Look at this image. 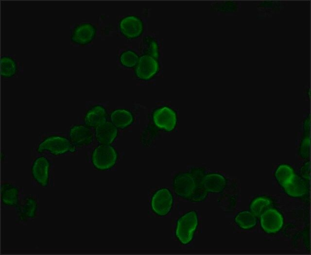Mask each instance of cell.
I'll list each match as a JSON object with an SVG mask.
<instances>
[{"label":"cell","mask_w":311,"mask_h":255,"mask_svg":"<svg viewBox=\"0 0 311 255\" xmlns=\"http://www.w3.org/2000/svg\"><path fill=\"white\" fill-rule=\"evenodd\" d=\"M310 162L309 161H307L301 167V177L308 182H309L310 180Z\"/></svg>","instance_id":"obj_30"},{"label":"cell","mask_w":311,"mask_h":255,"mask_svg":"<svg viewBox=\"0 0 311 255\" xmlns=\"http://www.w3.org/2000/svg\"><path fill=\"white\" fill-rule=\"evenodd\" d=\"M259 217L261 228L267 234L277 233L282 229L284 225L283 216L275 208H268Z\"/></svg>","instance_id":"obj_5"},{"label":"cell","mask_w":311,"mask_h":255,"mask_svg":"<svg viewBox=\"0 0 311 255\" xmlns=\"http://www.w3.org/2000/svg\"><path fill=\"white\" fill-rule=\"evenodd\" d=\"M139 56L134 51L127 50L123 51L120 56V61L122 65L127 68L136 66Z\"/></svg>","instance_id":"obj_27"},{"label":"cell","mask_w":311,"mask_h":255,"mask_svg":"<svg viewBox=\"0 0 311 255\" xmlns=\"http://www.w3.org/2000/svg\"><path fill=\"white\" fill-rule=\"evenodd\" d=\"M255 4L257 8V18L263 19L279 13L288 5V2L283 0H261Z\"/></svg>","instance_id":"obj_10"},{"label":"cell","mask_w":311,"mask_h":255,"mask_svg":"<svg viewBox=\"0 0 311 255\" xmlns=\"http://www.w3.org/2000/svg\"><path fill=\"white\" fill-rule=\"evenodd\" d=\"M272 204L271 200L265 196H259L254 199L249 205L250 211L257 217L260 216Z\"/></svg>","instance_id":"obj_26"},{"label":"cell","mask_w":311,"mask_h":255,"mask_svg":"<svg viewBox=\"0 0 311 255\" xmlns=\"http://www.w3.org/2000/svg\"><path fill=\"white\" fill-rule=\"evenodd\" d=\"M304 132L299 146V154L301 158L307 159L310 156V132Z\"/></svg>","instance_id":"obj_29"},{"label":"cell","mask_w":311,"mask_h":255,"mask_svg":"<svg viewBox=\"0 0 311 255\" xmlns=\"http://www.w3.org/2000/svg\"><path fill=\"white\" fill-rule=\"evenodd\" d=\"M296 174L294 169L286 164L279 165L275 172V177L279 185L285 189L294 181Z\"/></svg>","instance_id":"obj_17"},{"label":"cell","mask_w":311,"mask_h":255,"mask_svg":"<svg viewBox=\"0 0 311 255\" xmlns=\"http://www.w3.org/2000/svg\"><path fill=\"white\" fill-rule=\"evenodd\" d=\"M173 202V196L171 191L167 188H161L156 191L152 196L151 206L155 214L164 216L171 210Z\"/></svg>","instance_id":"obj_6"},{"label":"cell","mask_w":311,"mask_h":255,"mask_svg":"<svg viewBox=\"0 0 311 255\" xmlns=\"http://www.w3.org/2000/svg\"><path fill=\"white\" fill-rule=\"evenodd\" d=\"M107 112L102 105L97 104L91 107L84 118L85 125L89 127L96 128L107 121Z\"/></svg>","instance_id":"obj_14"},{"label":"cell","mask_w":311,"mask_h":255,"mask_svg":"<svg viewBox=\"0 0 311 255\" xmlns=\"http://www.w3.org/2000/svg\"><path fill=\"white\" fill-rule=\"evenodd\" d=\"M111 122L117 128L123 129L130 125L134 121L132 113L125 109H116L110 116Z\"/></svg>","instance_id":"obj_18"},{"label":"cell","mask_w":311,"mask_h":255,"mask_svg":"<svg viewBox=\"0 0 311 255\" xmlns=\"http://www.w3.org/2000/svg\"><path fill=\"white\" fill-rule=\"evenodd\" d=\"M121 33L128 38H135L141 35L143 31V23L141 18L135 15H127L119 22Z\"/></svg>","instance_id":"obj_11"},{"label":"cell","mask_w":311,"mask_h":255,"mask_svg":"<svg viewBox=\"0 0 311 255\" xmlns=\"http://www.w3.org/2000/svg\"><path fill=\"white\" fill-rule=\"evenodd\" d=\"M96 32L97 28L94 24L87 22H82L75 25L72 29L70 40L78 45H86L93 40Z\"/></svg>","instance_id":"obj_9"},{"label":"cell","mask_w":311,"mask_h":255,"mask_svg":"<svg viewBox=\"0 0 311 255\" xmlns=\"http://www.w3.org/2000/svg\"><path fill=\"white\" fill-rule=\"evenodd\" d=\"M241 7L238 1L224 0L211 4L210 10L221 14H233L237 12Z\"/></svg>","instance_id":"obj_25"},{"label":"cell","mask_w":311,"mask_h":255,"mask_svg":"<svg viewBox=\"0 0 311 255\" xmlns=\"http://www.w3.org/2000/svg\"><path fill=\"white\" fill-rule=\"evenodd\" d=\"M235 222L242 229H251L257 224V217L250 210H243L239 212L235 217Z\"/></svg>","instance_id":"obj_24"},{"label":"cell","mask_w":311,"mask_h":255,"mask_svg":"<svg viewBox=\"0 0 311 255\" xmlns=\"http://www.w3.org/2000/svg\"><path fill=\"white\" fill-rule=\"evenodd\" d=\"M118 153L110 144H100L93 151L91 161L94 167L101 170L112 168L116 163Z\"/></svg>","instance_id":"obj_2"},{"label":"cell","mask_w":311,"mask_h":255,"mask_svg":"<svg viewBox=\"0 0 311 255\" xmlns=\"http://www.w3.org/2000/svg\"><path fill=\"white\" fill-rule=\"evenodd\" d=\"M308 181L296 174L293 183L284 189L290 197L298 198L304 196L307 192Z\"/></svg>","instance_id":"obj_21"},{"label":"cell","mask_w":311,"mask_h":255,"mask_svg":"<svg viewBox=\"0 0 311 255\" xmlns=\"http://www.w3.org/2000/svg\"><path fill=\"white\" fill-rule=\"evenodd\" d=\"M197 182L191 172L178 173L173 181L175 193L179 197L190 201L196 187Z\"/></svg>","instance_id":"obj_4"},{"label":"cell","mask_w":311,"mask_h":255,"mask_svg":"<svg viewBox=\"0 0 311 255\" xmlns=\"http://www.w3.org/2000/svg\"><path fill=\"white\" fill-rule=\"evenodd\" d=\"M118 134V128L111 122L106 121L95 128V136L101 144H111Z\"/></svg>","instance_id":"obj_16"},{"label":"cell","mask_w":311,"mask_h":255,"mask_svg":"<svg viewBox=\"0 0 311 255\" xmlns=\"http://www.w3.org/2000/svg\"><path fill=\"white\" fill-rule=\"evenodd\" d=\"M198 225L197 212L190 211L182 216L177 221L175 228V236L184 245L190 243L192 240Z\"/></svg>","instance_id":"obj_1"},{"label":"cell","mask_w":311,"mask_h":255,"mask_svg":"<svg viewBox=\"0 0 311 255\" xmlns=\"http://www.w3.org/2000/svg\"><path fill=\"white\" fill-rule=\"evenodd\" d=\"M226 184V178L220 173L205 174L203 179V187L208 193H220L225 188Z\"/></svg>","instance_id":"obj_15"},{"label":"cell","mask_w":311,"mask_h":255,"mask_svg":"<svg viewBox=\"0 0 311 255\" xmlns=\"http://www.w3.org/2000/svg\"><path fill=\"white\" fill-rule=\"evenodd\" d=\"M69 139L74 147H83L91 143L93 133L90 127L86 125H75L70 129Z\"/></svg>","instance_id":"obj_12"},{"label":"cell","mask_w":311,"mask_h":255,"mask_svg":"<svg viewBox=\"0 0 311 255\" xmlns=\"http://www.w3.org/2000/svg\"><path fill=\"white\" fill-rule=\"evenodd\" d=\"M37 208V204L34 198H26L18 206V217L24 221L33 218L35 216Z\"/></svg>","instance_id":"obj_22"},{"label":"cell","mask_w":311,"mask_h":255,"mask_svg":"<svg viewBox=\"0 0 311 255\" xmlns=\"http://www.w3.org/2000/svg\"><path fill=\"white\" fill-rule=\"evenodd\" d=\"M18 70V64L16 59L10 54L1 55L0 60V73L3 78L14 76Z\"/></svg>","instance_id":"obj_20"},{"label":"cell","mask_w":311,"mask_h":255,"mask_svg":"<svg viewBox=\"0 0 311 255\" xmlns=\"http://www.w3.org/2000/svg\"><path fill=\"white\" fill-rule=\"evenodd\" d=\"M305 89L306 97L307 100H309L310 98V88L307 86Z\"/></svg>","instance_id":"obj_31"},{"label":"cell","mask_w":311,"mask_h":255,"mask_svg":"<svg viewBox=\"0 0 311 255\" xmlns=\"http://www.w3.org/2000/svg\"><path fill=\"white\" fill-rule=\"evenodd\" d=\"M190 172L197 180L198 186L190 201L192 202H202L206 199L208 195V192L203 186V179L205 174L204 171L200 169H195Z\"/></svg>","instance_id":"obj_23"},{"label":"cell","mask_w":311,"mask_h":255,"mask_svg":"<svg viewBox=\"0 0 311 255\" xmlns=\"http://www.w3.org/2000/svg\"><path fill=\"white\" fill-rule=\"evenodd\" d=\"M50 162L44 156L37 157L33 162L32 174L34 179L41 186L47 187L49 183Z\"/></svg>","instance_id":"obj_13"},{"label":"cell","mask_w":311,"mask_h":255,"mask_svg":"<svg viewBox=\"0 0 311 255\" xmlns=\"http://www.w3.org/2000/svg\"><path fill=\"white\" fill-rule=\"evenodd\" d=\"M74 147L70 140L64 136L52 135L47 137L38 145L37 151L41 153L45 151L54 155L74 151Z\"/></svg>","instance_id":"obj_3"},{"label":"cell","mask_w":311,"mask_h":255,"mask_svg":"<svg viewBox=\"0 0 311 255\" xmlns=\"http://www.w3.org/2000/svg\"><path fill=\"white\" fill-rule=\"evenodd\" d=\"M153 119L157 127L166 131L171 132L176 126L177 117L174 110L169 106H163L154 111Z\"/></svg>","instance_id":"obj_7"},{"label":"cell","mask_w":311,"mask_h":255,"mask_svg":"<svg viewBox=\"0 0 311 255\" xmlns=\"http://www.w3.org/2000/svg\"><path fill=\"white\" fill-rule=\"evenodd\" d=\"M143 50L146 54L153 56L156 58L159 56L158 45L153 38L148 37L143 41Z\"/></svg>","instance_id":"obj_28"},{"label":"cell","mask_w":311,"mask_h":255,"mask_svg":"<svg viewBox=\"0 0 311 255\" xmlns=\"http://www.w3.org/2000/svg\"><path fill=\"white\" fill-rule=\"evenodd\" d=\"M19 190L9 183H4L1 187V200L3 204L17 207L18 205Z\"/></svg>","instance_id":"obj_19"},{"label":"cell","mask_w":311,"mask_h":255,"mask_svg":"<svg viewBox=\"0 0 311 255\" xmlns=\"http://www.w3.org/2000/svg\"><path fill=\"white\" fill-rule=\"evenodd\" d=\"M159 69V64L157 58L150 55L144 54L139 57L135 71L138 78L143 80H148L155 76Z\"/></svg>","instance_id":"obj_8"}]
</instances>
